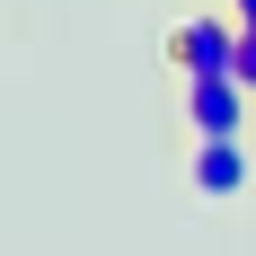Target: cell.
Masks as SVG:
<instances>
[{
    "label": "cell",
    "instance_id": "obj_1",
    "mask_svg": "<svg viewBox=\"0 0 256 256\" xmlns=\"http://www.w3.org/2000/svg\"><path fill=\"white\" fill-rule=\"evenodd\" d=\"M238 36L248 26L230 18V9H194V18H177V36H168V71H230L238 80Z\"/></svg>",
    "mask_w": 256,
    "mask_h": 256
},
{
    "label": "cell",
    "instance_id": "obj_2",
    "mask_svg": "<svg viewBox=\"0 0 256 256\" xmlns=\"http://www.w3.org/2000/svg\"><path fill=\"white\" fill-rule=\"evenodd\" d=\"M177 106H186V124H194V142H204V132H248V115H256V98L230 71H186Z\"/></svg>",
    "mask_w": 256,
    "mask_h": 256
},
{
    "label": "cell",
    "instance_id": "obj_3",
    "mask_svg": "<svg viewBox=\"0 0 256 256\" xmlns=\"http://www.w3.org/2000/svg\"><path fill=\"white\" fill-rule=\"evenodd\" d=\"M256 159H248V132H204L194 142V194L204 204H230V194H248Z\"/></svg>",
    "mask_w": 256,
    "mask_h": 256
},
{
    "label": "cell",
    "instance_id": "obj_4",
    "mask_svg": "<svg viewBox=\"0 0 256 256\" xmlns=\"http://www.w3.org/2000/svg\"><path fill=\"white\" fill-rule=\"evenodd\" d=\"M238 88H248V98H256V26H248V36H238Z\"/></svg>",
    "mask_w": 256,
    "mask_h": 256
},
{
    "label": "cell",
    "instance_id": "obj_5",
    "mask_svg": "<svg viewBox=\"0 0 256 256\" xmlns=\"http://www.w3.org/2000/svg\"><path fill=\"white\" fill-rule=\"evenodd\" d=\"M230 18H238V26H256V0H230Z\"/></svg>",
    "mask_w": 256,
    "mask_h": 256
}]
</instances>
